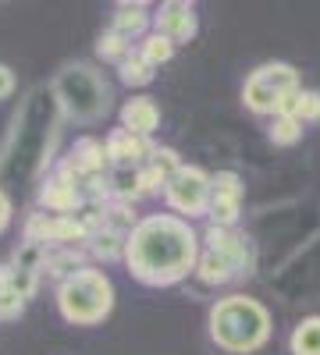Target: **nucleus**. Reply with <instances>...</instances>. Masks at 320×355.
Listing matches in <instances>:
<instances>
[{"label": "nucleus", "mask_w": 320, "mask_h": 355, "mask_svg": "<svg viewBox=\"0 0 320 355\" xmlns=\"http://www.w3.org/2000/svg\"><path fill=\"white\" fill-rule=\"evenodd\" d=\"M65 114L57 107L50 82H36L22 96L11 128L0 142V189H22V185H40L50 174L53 142L61 135Z\"/></svg>", "instance_id": "nucleus-1"}, {"label": "nucleus", "mask_w": 320, "mask_h": 355, "mask_svg": "<svg viewBox=\"0 0 320 355\" xmlns=\"http://www.w3.org/2000/svg\"><path fill=\"white\" fill-rule=\"evenodd\" d=\"M199 259V234L189 220L174 214H150L125 239L128 274L150 288H171L196 270Z\"/></svg>", "instance_id": "nucleus-2"}, {"label": "nucleus", "mask_w": 320, "mask_h": 355, "mask_svg": "<svg viewBox=\"0 0 320 355\" xmlns=\"http://www.w3.org/2000/svg\"><path fill=\"white\" fill-rule=\"evenodd\" d=\"M50 93L61 107L65 121H78V125H93L110 110V82L85 61H68L57 68V75L50 78Z\"/></svg>", "instance_id": "nucleus-3"}, {"label": "nucleus", "mask_w": 320, "mask_h": 355, "mask_svg": "<svg viewBox=\"0 0 320 355\" xmlns=\"http://www.w3.org/2000/svg\"><path fill=\"white\" fill-rule=\"evenodd\" d=\"M271 334V313L249 295H228L210 309V338L231 355L256 352Z\"/></svg>", "instance_id": "nucleus-4"}, {"label": "nucleus", "mask_w": 320, "mask_h": 355, "mask_svg": "<svg viewBox=\"0 0 320 355\" xmlns=\"http://www.w3.org/2000/svg\"><path fill=\"white\" fill-rule=\"evenodd\" d=\"M114 309V284L96 266H82L57 284V313L71 327H96Z\"/></svg>", "instance_id": "nucleus-5"}, {"label": "nucleus", "mask_w": 320, "mask_h": 355, "mask_svg": "<svg viewBox=\"0 0 320 355\" xmlns=\"http://www.w3.org/2000/svg\"><path fill=\"white\" fill-rule=\"evenodd\" d=\"M196 274L203 284H228L235 277L253 274L249 239L231 227H207V245L196 259Z\"/></svg>", "instance_id": "nucleus-6"}, {"label": "nucleus", "mask_w": 320, "mask_h": 355, "mask_svg": "<svg viewBox=\"0 0 320 355\" xmlns=\"http://www.w3.org/2000/svg\"><path fill=\"white\" fill-rule=\"evenodd\" d=\"M299 89V75L292 64H264V68H256L242 89V100L253 114H278V107L292 96Z\"/></svg>", "instance_id": "nucleus-7"}, {"label": "nucleus", "mask_w": 320, "mask_h": 355, "mask_svg": "<svg viewBox=\"0 0 320 355\" xmlns=\"http://www.w3.org/2000/svg\"><path fill=\"white\" fill-rule=\"evenodd\" d=\"M164 199L174 210V217H199L207 214V202H210V174L203 167H192V164H182L178 171L171 174V182L164 185Z\"/></svg>", "instance_id": "nucleus-8"}, {"label": "nucleus", "mask_w": 320, "mask_h": 355, "mask_svg": "<svg viewBox=\"0 0 320 355\" xmlns=\"http://www.w3.org/2000/svg\"><path fill=\"white\" fill-rule=\"evenodd\" d=\"M90 239L85 217H53V214H28L22 227V242H40L47 249H78Z\"/></svg>", "instance_id": "nucleus-9"}, {"label": "nucleus", "mask_w": 320, "mask_h": 355, "mask_svg": "<svg viewBox=\"0 0 320 355\" xmlns=\"http://www.w3.org/2000/svg\"><path fill=\"white\" fill-rule=\"evenodd\" d=\"M36 202L43 214H53V217H75L82 206H85V196H82V182L71 178L65 167H53L43 182L36 185Z\"/></svg>", "instance_id": "nucleus-10"}, {"label": "nucleus", "mask_w": 320, "mask_h": 355, "mask_svg": "<svg viewBox=\"0 0 320 355\" xmlns=\"http://www.w3.org/2000/svg\"><path fill=\"white\" fill-rule=\"evenodd\" d=\"M239 210H242V178L235 171L210 174V202H207L210 227H231L239 220Z\"/></svg>", "instance_id": "nucleus-11"}, {"label": "nucleus", "mask_w": 320, "mask_h": 355, "mask_svg": "<svg viewBox=\"0 0 320 355\" xmlns=\"http://www.w3.org/2000/svg\"><path fill=\"white\" fill-rule=\"evenodd\" d=\"M57 167H65L71 178H78V182L85 185L90 178H100V174H107V146L96 139V135H82V139H75V146L68 150V157L57 164Z\"/></svg>", "instance_id": "nucleus-12"}, {"label": "nucleus", "mask_w": 320, "mask_h": 355, "mask_svg": "<svg viewBox=\"0 0 320 355\" xmlns=\"http://www.w3.org/2000/svg\"><path fill=\"white\" fill-rule=\"evenodd\" d=\"M153 25H157V33H160L164 40H171L174 46L189 43V40L196 36V28H199L196 8L185 4V0H167V4H160L157 15H153Z\"/></svg>", "instance_id": "nucleus-13"}, {"label": "nucleus", "mask_w": 320, "mask_h": 355, "mask_svg": "<svg viewBox=\"0 0 320 355\" xmlns=\"http://www.w3.org/2000/svg\"><path fill=\"white\" fill-rule=\"evenodd\" d=\"M103 146H107V164L110 167H128V171L142 167L153 157V150H157L150 139H139V135H132L125 128H114Z\"/></svg>", "instance_id": "nucleus-14"}, {"label": "nucleus", "mask_w": 320, "mask_h": 355, "mask_svg": "<svg viewBox=\"0 0 320 355\" xmlns=\"http://www.w3.org/2000/svg\"><path fill=\"white\" fill-rule=\"evenodd\" d=\"M121 128L139 139H150L160 128V107L153 103V96H132L121 107Z\"/></svg>", "instance_id": "nucleus-15"}, {"label": "nucleus", "mask_w": 320, "mask_h": 355, "mask_svg": "<svg viewBox=\"0 0 320 355\" xmlns=\"http://www.w3.org/2000/svg\"><path fill=\"white\" fill-rule=\"evenodd\" d=\"M125 239H128V234H121V231L93 227L82 249H85V256H93L100 263H114V259H125Z\"/></svg>", "instance_id": "nucleus-16"}, {"label": "nucleus", "mask_w": 320, "mask_h": 355, "mask_svg": "<svg viewBox=\"0 0 320 355\" xmlns=\"http://www.w3.org/2000/svg\"><path fill=\"white\" fill-rule=\"evenodd\" d=\"M153 21L146 4H114V33H121L125 40H135L146 33V25Z\"/></svg>", "instance_id": "nucleus-17"}, {"label": "nucleus", "mask_w": 320, "mask_h": 355, "mask_svg": "<svg viewBox=\"0 0 320 355\" xmlns=\"http://www.w3.org/2000/svg\"><path fill=\"white\" fill-rule=\"evenodd\" d=\"M82 266H85V249H82V245H78V249H50L43 274L61 284V281H68L75 270H82Z\"/></svg>", "instance_id": "nucleus-18"}, {"label": "nucleus", "mask_w": 320, "mask_h": 355, "mask_svg": "<svg viewBox=\"0 0 320 355\" xmlns=\"http://www.w3.org/2000/svg\"><path fill=\"white\" fill-rule=\"evenodd\" d=\"M278 114L296 117L299 125H306V121H320V93H317V89H296V93L278 107Z\"/></svg>", "instance_id": "nucleus-19"}, {"label": "nucleus", "mask_w": 320, "mask_h": 355, "mask_svg": "<svg viewBox=\"0 0 320 355\" xmlns=\"http://www.w3.org/2000/svg\"><path fill=\"white\" fill-rule=\"evenodd\" d=\"M153 71H157V68H153L139 50H132L125 61L118 64V78H121L125 85H150V82H153Z\"/></svg>", "instance_id": "nucleus-20"}, {"label": "nucleus", "mask_w": 320, "mask_h": 355, "mask_svg": "<svg viewBox=\"0 0 320 355\" xmlns=\"http://www.w3.org/2000/svg\"><path fill=\"white\" fill-rule=\"evenodd\" d=\"M47 245L40 242H22L11 256V266L15 270H25V274H43V266H47Z\"/></svg>", "instance_id": "nucleus-21"}, {"label": "nucleus", "mask_w": 320, "mask_h": 355, "mask_svg": "<svg viewBox=\"0 0 320 355\" xmlns=\"http://www.w3.org/2000/svg\"><path fill=\"white\" fill-rule=\"evenodd\" d=\"M292 355H320V316L303 320L292 331Z\"/></svg>", "instance_id": "nucleus-22"}, {"label": "nucleus", "mask_w": 320, "mask_h": 355, "mask_svg": "<svg viewBox=\"0 0 320 355\" xmlns=\"http://www.w3.org/2000/svg\"><path fill=\"white\" fill-rule=\"evenodd\" d=\"M22 313H25V299L15 291L8 266H0V320H18Z\"/></svg>", "instance_id": "nucleus-23"}, {"label": "nucleus", "mask_w": 320, "mask_h": 355, "mask_svg": "<svg viewBox=\"0 0 320 355\" xmlns=\"http://www.w3.org/2000/svg\"><path fill=\"white\" fill-rule=\"evenodd\" d=\"M128 53H132V40H125L121 33H114V28H107V33L96 40V57H103V61L121 64Z\"/></svg>", "instance_id": "nucleus-24"}, {"label": "nucleus", "mask_w": 320, "mask_h": 355, "mask_svg": "<svg viewBox=\"0 0 320 355\" xmlns=\"http://www.w3.org/2000/svg\"><path fill=\"white\" fill-rule=\"evenodd\" d=\"M139 53L146 57V61H150L153 68H160V64H167L171 57H174V43H171V40H164L160 33H150V36H142Z\"/></svg>", "instance_id": "nucleus-25"}, {"label": "nucleus", "mask_w": 320, "mask_h": 355, "mask_svg": "<svg viewBox=\"0 0 320 355\" xmlns=\"http://www.w3.org/2000/svg\"><path fill=\"white\" fill-rule=\"evenodd\" d=\"M271 142L274 146H296L303 139V125L296 121V117H285V114H274V121H271Z\"/></svg>", "instance_id": "nucleus-26"}, {"label": "nucleus", "mask_w": 320, "mask_h": 355, "mask_svg": "<svg viewBox=\"0 0 320 355\" xmlns=\"http://www.w3.org/2000/svg\"><path fill=\"white\" fill-rule=\"evenodd\" d=\"M171 182V178L164 174V171H157L150 160L142 164V167H135V185H139V199L142 196H157V192H164V185Z\"/></svg>", "instance_id": "nucleus-27"}, {"label": "nucleus", "mask_w": 320, "mask_h": 355, "mask_svg": "<svg viewBox=\"0 0 320 355\" xmlns=\"http://www.w3.org/2000/svg\"><path fill=\"white\" fill-rule=\"evenodd\" d=\"M150 164H153L157 171H164L167 178H171L174 171H178V167H182V160H178V153H174V150H171V146H157V150H153V157H150Z\"/></svg>", "instance_id": "nucleus-28"}, {"label": "nucleus", "mask_w": 320, "mask_h": 355, "mask_svg": "<svg viewBox=\"0 0 320 355\" xmlns=\"http://www.w3.org/2000/svg\"><path fill=\"white\" fill-rule=\"evenodd\" d=\"M15 85H18V78H15L11 64H4V61H0V100H11Z\"/></svg>", "instance_id": "nucleus-29"}, {"label": "nucleus", "mask_w": 320, "mask_h": 355, "mask_svg": "<svg viewBox=\"0 0 320 355\" xmlns=\"http://www.w3.org/2000/svg\"><path fill=\"white\" fill-rule=\"evenodd\" d=\"M11 217H15V202H11V192L0 189V234L11 227Z\"/></svg>", "instance_id": "nucleus-30"}]
</instances>
